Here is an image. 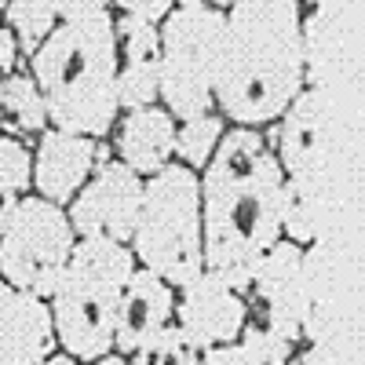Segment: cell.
<instances>
[{
  "label": "cell",
  "instance_id": "obj_5",
  "mask_svg": "<svg viewBox=\"0 0 365 365\" xmlns=\"http://www.w3.org/2000/svg\"><path fill=\"white\" fill-rule=\"evenodd\" d=\"M128 252L135 267L158 274L172 289H182L205 270L197 172L172 161L143 182V205Z\"/></svg>",
  "mask_w": 365,
  "mask_h": 365
},
{
  "label": "cell",
  "instance_id": "obj_6",
  "mask_svg": "<svg viewBox=\"0 0 365 365\" xmlns=\"http://www.w3.org/2000/svg\"><path fill=\"white\" fill-rule=\"evenodd\" d=\"M245 299V325L237 344L259 365H289L299 340L307 336L311 314V282H307V249L278 241L252 270Z\"/></svg>",
  "mask_w": 365,
  "mask_h": 365
},
{
  "label": "cell",
  "instance_id": "obj_14",
  "mask_svg": "<svg viewBox=\"0 0 365 365\" xmlns=\"http://www.w3.org/2000/svg\"><path fill=\"white\" fill-rule=\"evenodd\" d=\"M58 351L48 299L0 278V365H41Z\"/></svg>",
  "mask_w": 365,
  "mask_h": 365
},
{
  "label": "cell",
  "instance_id": "obj_15",
  "mask_svg": "<svg viewBox=\"0 0 365 365\" xmlns=\"http://www.w3.org/2000/svg\"><path fill=\"white\" fill-rule=\"evenodd\" d=\"M113 34H117V96H120V110L154 106L158 103V84H161V37H158V26L139 22V19L113 8Z\"/></svg>",
  "mask_w": 365,
  "mask_h": 365
},
{
  "label": "cell",
  "instance_id": "obj_28",
  "mask_svg": "<svg viewBox=\"0 0 365 365\" xmlns=\"http://www.w3.org/2000/svg\"><path fill=\"white\" fill-rule=\"evenodd\" d=\"M0 19H4V4H0Z\"/></svg>",
  "mask_w": 365,
  "mask_h": 365
},
{
  "label": "cell",
  "instance_id": "obj_1",
  "mask_svg": "<svg viewBox=\"0 0 365 365\" xmlns=\"http://www.w3.org/2000/svg\"><path fill=\"white\" fill-rule=\"evenodd\" d=\"M197 190L205 270L220 274L241 292L256 263L285 237V175L270 154L267 135L227 125L220 150L197 175Z\"/></svg>",
  "mask_w": 365,
  "mask_h": 365
},
{
  "label": "cell",
  "instance_id": "obj_20",
  "mask_svg": "<svg viewBox=\"0 0 365 365\" xmlns=\"http://www.w3.org/2000/svg\"><path fill=\"white\" fill-rule=\"evenodd\" d=\"M197 361H201V351L182 336V329L175 322L158 329L143 347L128 354V365H197Z\"/></svg>",
  "mask_w": 365,
  "mask_h": 365
},
{
  "label": "cell",
  "instance_id": "obj_12",
  "mask_svg": "<svg viewBox=\"0 0 365 365\" xmlns=\"http://www.w3.org/2000/svg\"><path fill=\"white\" fill-rule=\"evenodd\" d=\"M113 158L106 139H88V135H70L48 128L34 143V190L58 208H66L77 190L91 179V172L99 168V161Z\"/></svg>",
  "mask_w": 365,
  "mask_h": 365
},
{
  "label": "cell",
  "instance_id": "obj_16",
  "mask_svg": "<svg viewBox=\"0 0 365 365\" xmlns=\"http://www.w3.org/2000/svg\"><path fill=\"white\" fill-rule=\"evenodd\" d=\"M172 318H175V289L168 282H161L158 274L135 267L125 285V296H120V307H117L113 351L128 358L158 329L172 325Z\"/></svg>",
  "mask_w": 365,
  "mask_h": 365
},
{
  "label": "cell",
  "instance_id": "obj_26",
  "mask_svg": "<svg viewBox=\"0 0 365 365\" xmlns=\"http://www.w3.org/2000/svg\"><path fill=\"white\" fill-rule=\"evenodd\" d=\"M84 365H128V358H125V354H117V351H106V354L91 358V361H84Z\"/></svg>",
  "mask_w": 365,
  "mask_h": 365
},
{
  "label": "cell",
  "instance_id": "obj_17",
  "mask_svg": "<svg viewBox=\"0 0 365 365\" xmlns=\"http://www.w3.org/2000/svg\"><path fill=\"white\" fill-rule=\"evenodd\" d=\"M48 132V110L29 70L0 77V135L37 143Z\"/></svg>",
  "mask_w": 365,
  "mask_h": 365
},
{
  "label": "cell",
  "instance_id": "obj_11",
  "mask_svg": "<svg viewBox=\"0 0 365 365\" xmlns=\"http://www.w3.org/2000/svg\"><path fill=\"white\" fill-rule=\"evenodd\" d=\"M172 322L205 354V351L237 344L241 325H245V299L220 274L201 270L194 282L175 289V318Z\"/></svg>",
  "mask_w": 365,
  "mask_h": 365
},
{
  "label": "cell",
  "instance_id": "obj_27",
  "mask_svg": "<svg viewBox=\"0 0 365 365\" xmlns=\"http://www.w3.org/2000/svg\"><path fill=\"white\" fill-rule=\"evenodd\" d=\"M41 365H84V361H77V358H70V354H63V351H55V354L44 358Z\"/></svg>",
  "mask_w": 365,
  "mask_h": 365
},
{
  "label": "cell",
  "instance_id": "obj_3",
  "mask_svg": "<svg viewBox=\"0 0 365 365\" xmlns=\"http://www.w3.org/2000/svg\"><path fill=\"white\" fill-rule=\"evenodd\" d=\"M26 70L44 96L48 128L110 139L120 117L117 34L110 4L70 0V15L29 55Z\"/></svg>",
  "mask_w": 365,
  "mask_h": 365
},
{
  "label": "cell",
  "instance_id": "obj_7",
  "mask_svg": "<svg viewBox=\"0 0 365 365\" xmlns=\"http://www.w3.org/2000/svg\"><path fill=\"white\" fill-rule=\"evenodd\" d=\"M223 4L182 0L172 4L158 26L161 37V84L158 103L175 117V125L216 113V73L223 51Z\"/></svg>",
  "mask_w": 365,
  "mask_h": 365
},
{
  "label": "cell",
  "instance_id": "obj_22",
  "mask_svg": "<svg viewBox=\"0 0 365 365\" xmlns=\"http://www.w3.org/2000/svg\"><path fill=\"white\" fill-rule=\"evenodd\" d=\"M117 11H125L139 22H150V26H161L172 11V0H125V4H113Z\"/></svg>",
  "mask_w": 365,
  "mask_h": 365
},
{
  "label": "cell",
  "instance_id": "obj_8",
  "mask_svg": "<svg viewBox=\"0 0 365 365\" xmlns=\"http://www.w3.org/2000/svg\"><path fill=\"white\" fill-rule=\"evenodd\" d=\"M267 146L285 175V208H282V234L292 245L307 249L318 237V187H314V161L322 139V91L307 84L292 99V106L263 128Z\"/></svg>",
  "mask_w": 365,
  "mask_h": 365
},
{
  "label": "cell",
  "instance_id": "obj_24",
  "mask_svg": "<svg viewBox=\"0 0 365 365\" xmlns=\"http://www.w3.org/2000/svg\"><path fill=\"white\" fill-rule=\"evenodd\" d=\"M197 365H259L241 344H227V347H216V351H205Z\"/></svg>",
  "mask_w": 365,
  "mask_h": 365
},
{
  "label": "cell",
  "instance_id": "obj_10",
  "mask_svg": "<svg viewBox=\"0 0 365 365\" xmlns=\"http://www.w3.org/2000/svg\"><path fill=\"white\" fill-rule=\"evenodd\" d=\"M143 182L146 179H139L132 168H125L113 158L99 161L91 179L66 205V220H70L77 241L99 237V241L128 245L135 220H139V205H143Z\"/></svg>",
  "mask_w": 365,
  "mask_h": 365
},
{
  "label": "cell",
  "instance_id": "obj_21",
  "mask_svg": "<svg viewBox=\"0 0 365 365\" xmlns=\"http://www.w3.org/2000/svg\"><path fill=\"white\" fill-rule=\"evenodd\" d=\"M0 182L11 187L19 197L34 190V143L0 135Z\"/></svg>",
  "mask_w": 365,
  "mask_h": 365
},
{
  "label": "cell",
  "instance_id": "obj_9",
  "mask_svg": "<svg viewBox=\"0 0 365 365\" xmlns=\"http://www.w3.org/2000/svg\"><path fill=\"white\" fill-rule=\"evenodd\" d=\"M77 234L58 208L37 194H26L8 230L0 234V278L8 285L48 299L73 256Z\"/></svg>",
  "mask_w": 365,
  "mask_h": 365
},
{
  "label": "cell",
  "instance_id": "obj_23",
  "mask_svg": "<svg viewBox=\"0 0 365 365\" xmlns=\"http://www.w3.org/2000/svg\"><path fill=\"white\" fill-rule=\"evenodd\" d=\"M19 70H26V58H22V51H19L15 34L4 26V19H0V77H11V73H19Z\"/></svg>",
  "mask_w": 365,
  "mask_h": 365
},
{
  "label": "cell",
  "instance_id": "obj_18",
  "mask_svg": "<svg viewBox=\"0 0 365 365\" xmlns=\"http://www.w3.org/2000/svg\"><path fill=\"white\" fill-rule=\"evenodd\" d=\"M66 15H70V0H11V4H4V26L15 34L26 63Z\"/></svg>",
  "mask_w": 365,
  "mask_h": 365
},
{
  "label": "cell",
  "instance_id": "obj_25",
  "mask_svg": "<svg viewBox=\"0 0 365 365\" xmlns=\"http://www.w3.org/2000/svg\"><path fill=\"white\" fill-rule=\"evenodd\" d=\"M19 201H22V197H19L11 187H4V182H0V234L8 230V223H11V216H15Z\"/></svg>",
  "mask_w": 365,
  "mask_h": 365
},
{
  "label": "cell",
  "instance_id": "obj_19",
  "mask_svg": "<svg viewBox=\"0 0 365 365\" xmlns=\"http://www.w3.org/2000/svg\"><path fill=\"white\" fill-rule=\"evenodd\" d=\"M223 132H227V120L220 113H205V117H194V120H182V125L175 128V165L201 175V168L220 150Z\"/></svg>",
  "mask_w": 365,
  "mask_h": 365
},
{
  "label": "cell",
  "instance_id": "obj_4",
  "mask_svg": "<svg viewBox=\"0 0 365 365\" xmlns=\"http://www.w3.org/2000/svg\"><path fill=\"white\" fill-rule=\"evenodd\" d=\"M132 270H135V259L128 245L99 241V237L77 241L63 278L48 296L58 351L77 361H91L113 351L117 307H120V296H125Z\"/></svg>",
  "mask_w": 365,
  "mask_h": 365
},
{
  "label": "cell",
  "instance_id": "obj_13",
  "mask_svg": "<svg viewBox=\"0 0 365 365\" xmlns=\"http://www.w3.org/2000/svg\"><path fill=\"white\" fill-rule=\"evenodd\" d=\"M175 117L161 103H154L139 110H120L106 143L113 161L132 168L139 179H150L175 161Z\"/></svg>",
  "mask_w": 365,
  "mask_h": 365
},
{
  "label": "cell",
  "instance_id": "obj_2",
  "mask_svg": "<svg viewBox=\"0 0 365 365\" xmlns=\"http://www.w3.org/2000/svg\"><path fill=\"white\" fill-rule=\"evenodd\" d=\"M223 51L216 73V113L230 128H270L307 88L311 51L296 0L223 4Z\"/></svg>",
  "mask_w": 365,
  "mask_h": 365
}]
</instances>
